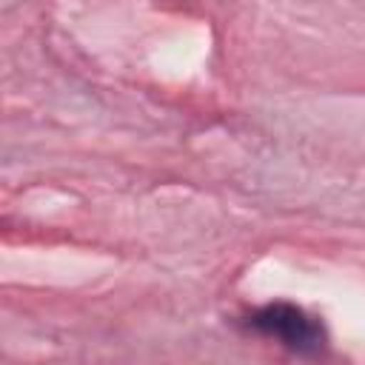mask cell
<instances>
[{
  "instance_id": "cell-1",
  "label": "cell",
  "mask_w": 365,
  "mask_h": 365,
  "mask_svg": "<svg viewBox=\"0 0 365 365\" xmlns=\"http://www.w3.org/2000/svg\"><path fill=\"white\" fill-rule=\"evenodd\" d=\"M248 328H254L268 339H277L282 348L299 356H314L325 348L322 322L294 302H268L257 308L248 317Z\"/></svg>"
}]
</instances>
